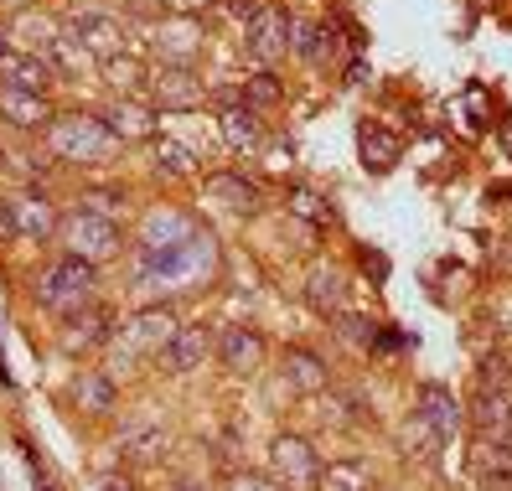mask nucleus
<instances>
[{
    "instance_id": "f257e3e1",
    "label": "nucleus",
    "mask_w": 512,
    "mask_h": 491,
    "mask_svg": "<svg viewBox=\"0 0 512 491\" xmlns=\"http://www.w3.org/2000/svg\"><path fill=\"white\" fill-rule=\"evenodd\" d=\"M94 295H99V269L73 259V254L52 259L42 269V280H37V305H42V311H52V316H63V321L78 316V311H88Z\"/></svg>"
},
{
    "instance_id": "f03ea898",
    "label": "nucleus",
    "mask_w": 512,
    "mask_h": 491,
    "mask_svg": "<svg viewBox=\"0 0 512 491\" xmlns=\"http://www.w3.org/2000/svg\"><path fill=\"white\" fill-rule=\"evenodd\" d=\"M47 145L57 161H73V166H99L109 150L119 145L99 114H52L47 125Z\"/></svg>"
},
{
    "instance_id": "7ed1b4c3",
    "label": "nucleus",
    "mask_w": 512,
    "mask_h": 491,
    "mask_svg": "<svg viewBox=\"0 0 512 491\" xmlns=\"http://www.w3.org/2000/svg\"><path fill=\"white\" fill-rule=\"evenodd\" d=\"M321 466L326 460L306 435H280L269 445V481L280 491H321Z\"/></svg>"
},
{
    "instance_id": "20e7f679",
    "label": "nucleus",
    "mask_w": 512,
    "mask_h": 491,
    "mask_svg": "<svg viewBox=\"0 0 512 491\" xmlns=\"http://www.w3.org/2000/svg\"><path fill=\"white\" fill-rule=\"evenodd\" d=\"M63 249L83 264H109L119 259V249H125V233H119V223H104V218H88V212H73V218H63Z\"/></svg>"
},
{
    "instance_id": "39448f33",
    "label": "nucleus",
    "mask_w": 512,
    "mask_h": 491,
    "mask_svg": "<svg viewBox=\"0 0 512 491\" xmlns=\"http://www.w3.org/2000/svg\"><path fill=\"white\" fill-rule=\"evenodd\" d=\"M244 52L254 63H280L290 52V11L285 6H259L244 21Z\"/></svg>"
},
{
    "instance_id": "423d86ee",
    "label": "nucleus",
    "mask_w": 512,
    "mask_h": 491,
    "mask_svg": "<svg viewBox=\"0 0 512 491\" xmlns=\"http://www.w3.org/2000/svg\"><path fill=\"white\" fill-rule=\"evenodd\" d=\"M213 352L218 362L228 367V373H254V367H264V331L259 326H223L213 336Z\"/></svg>"
},
{
    "instance_id": "0eeeda50",
    "label": "nucleus",
    "mask_w": 512,
    "mask_h": 491,
    "mask_svg": "<svg viewBox=\"0 0 512 491\" xmlns=\"http://www.w3.org/2000/svg\"><path fill=\"white\" fill-rule=\"evenodd\" d=\"M57 83L52 63L42 52H0V88H21V94H42L47 99V88Z\"/></svg>"
},
{
    "instance_id": "6e6552de",
    "label": "nucleus",
    "mask_w": 512,
    "mask_h": 491,
    "mask_svg": "<svg viewBox=\"0 0 512 491\" xmlns=\"http://www.w3.org/2000/svg\"><path fill=\"white\" fill-rule=\"evenodd\" d=\"M207 352H213V331H207V326H176V336H171L156 357H161L166 373L187 378V373H197V367L207 362Z\"/></svg>"
},
{
    "instance_id": "1a4fd4ad",
    "label": "nucleus",
    "mask_w": 512,
    "mask_h": 491,
    "mask_svg": "<svg viewBox=\"0 0 512 491\" xmlns=\"http://www.w3.org/2000/svg\"><path fill=\"white\" fill-rule=\"evenodd\" d=\"M171 336H176V311H171V305H145L140 316L125 321V347H130V357H135V352H161Z\"/></svg>"
},
{
    "instance_id": "9d476101",
    "label": "nucleus",
    "mask_w": 512,
    "mask_h": 491,
    "mask_svg": "<svg viewBox=\"0 0 512 491\" xmlns=\"http://www.w3.org/2000/svg\"><path fill=\"white\" fill-rule=\"evenodd\" d=\"M280 373H285V383H290L295 393H326V383H331L326 357L311 352V347H285V352H280Z\"/></svg>"
},
{
    "instance_id": "9b49d317",
    "label": "nucleus",
    "mask_w": 512,
    "mask_h": 491,
    "mask_svg": "<svg viewBox=\"0 0 512 491\" xmlns=\"http://www.w3.org/2000/svg\"><path fill=\"white\" fill-rule=\"evenodd\" d=\"M68 37H78L88 52L114 57V52H119V37H125V26H119L109 11H73V16H68Z\"/></svg>"
},
{
    "instance_id": "f8f14e48",
    "label": "nucleus",
    "mask_w": 512,
    "mask_h": 491,
    "mask_svg": "<svg viewBox=\"0 0 512 491\" xmlns=\"http://www.w3.org/2000/svg\"><path fill=\"white\" fill-rule=\"evenodd\" d=\"M11 218H16V238H52L57 228V202H47V192H26V197H16L11 202Z\"/></svg>"
},
{
    "instance_id": "ddd939ff",
    "label": "nucleus",
    "mask_w": 512,
    "mask_h": 491,
    "mask_svg": "<svg viewBox=\"0 0 512 491\" xmlns=\"http://www.w3.org/2000/svg\"><path fill=\"white\" fill-rule=\"evenodd\" d=\"M218 130H223L228 150H238V156H249V150H259V145H264L259 109H249L244 99H238V104H223V114H218Z\"/></svg>"
},
{
    "instance_id": "4468645a",
    "label": "nucleus",
    "mask_w": 512,
    "mask_h": 491,
    "mask_svg": "<svg viewBox=\"0 0 512 491\" xmlns=\"http://www.w3.org/2000/svg\"><path fill=\"white\" fill-rule=\"evenodd\" d=\"M306 300H311V311L326 316V321L337 316V311H347V274L331 269V264H316L306 274Z\"/></svg>"
},
{
    "instance_id": "2eb2a0df",
    "label": "nucleus",
    "mask_w": 512,
    "mask_h": 491,
    "mask_svg": "<svg viewBox=\"0 0 512 491\" xmlns=\"http://www.w3.org/2000/svg\"><path fill=\"white\" fill-rule=\"evenodd\" d=\"M0 119L16 130H47L52 125V109L42 94H21V88H0Z\"/></svg>"
},
{
    "instance_id": "dca6fc26",
    "label": "nucleus",
    "mask_w": 512,
    "mask_h": 491,
    "mask_svg": "<svg viewBox=\"0 0 512 491\" xmlns=\"http://www.w3.org/2000/svg\"><path fill=\"white\" fill-rule=\"evenodd\" d=\"M156 99L171 104V109H187V104H202V99H207V83H202L192 68L166 63V68L156 73Z\"/></svg>"
},
{
    "instance_id": "f3484780",
    "label": "nucleus",
    "mask_w": 512,
    "mask_h": 491,
    "mask_svg": "<svg viewBox=\"0 0 512 491\" xmlns=\"http://www.w3.org/2000/svg\"><path fill=\"white\" fill-rule=\"evenodd\" d=\"M114 336V316L104 311V305H88V311L68 316V331H63V347L68 352H83V347H99Z\"/></svg>"
},
{
    "instance_id": "a211bd4d",
    "label": "nucleus",
    "mask_w": 512,
    "mask_h": 491,
    "mask_svg": "<svg viewBox=\"0 0 512 491\" xmlns=\"http://www.w3.org/2000/svg\"><path fill=\"white\" fill-rule=\"evenodd\" d=\"M471 419L481 429V440H507L512 435V393H476Z\"/></svg>"
},
{
    "instance_id": "6ab92c4d",
    "label": "nucleus",
    "mask_w": 512,
    "mask_h": 491,
    "mask_svg": "<svg viewBox=\"0 0 512 491\" xmlns=\"http://www.w3.org/2000/svg\"><path fill=\"white\" fill-rule=\"evenodd\" d=\"M207 197L233 207V212H259V187L249 176H238V171H213L207 176Z\"/></svg>"
},
{
    "instance_id": "aec40b11",
    "label": "nucleus",
    "mask_w": 512,
    "mask_h": 491,
    "mask_svg": "<svg viewBox=\"0 0 512 491\" xmlns=\"http://www.w3.org/2000/svg\"><path fill=\"white\" fill-rule=\"evenodd\" d=\"M104 130L114 135V140H145V135H156V119H150L135 99H125V104H109L104 114Z\"/></svg>"
},
{
    "instance_id": "412c9836",
    "label": "nucleus",
    "mask_w": 512,
    "mask_h": 491,
    "mask_svg": "<svg viewBox=\"0 0 512 491\" xmlns=\"http://www.w3.org/2000/svg\"><path fill=\"white\" fill-rule=\"evenodd\" d=\"M419 419H425L440 440H450L461 429V404L445 388H425V393H419Z\"/></svg>"
},
{
    "instance_id": "4be33fe9",
    "label": "nucleus",
    "mask_w": 512,
    "mask_h": 491,
    "mask_svg": "<svg viewBox=\"0 0 512 491\" xmlns=\"http://www.w3.org/2000/svg\"><path fill=\"white\" fill-rule=\"evenodd\" d=\"M321 491H373V466L368 460H326L321 466Z\"/></svg>"
},
{
    "instance_id": "5701e85b",
    "label": "nucleus",
    "mask_w": 512,
    "mask_h": 491,
    "mask_svg": "<svg viewBox=\"0 0 512 491\" xmlns=\"http://www.w3.org/2000/svg\"><path fill=\"white\" fill-rule=\"evenodd\" d=\"M73 398L88 414H109L114 409V378L99 373V367H83V373L73 378Z\"/></svg>"
},
{
    "instance_id": "b1692460",
    "label": "nucleus",
    "mask_w": 512,
    "mask_h": 491,
    "mask_svg": "<svg viewBox=\"0 0 512 491\" xmlns=\"http://www.w3.org/2000/svg\"><path fill=\"white\" fill-rule=\"evenodd\" d=\"M471 466H476L481 481H512V435L507 440H481Z\"/></svg>"
},
{
    "instance_id": "393cba45",
    "label": "nucleus",
    "mask_w": 512,
    "mask_h": 491,
    "mask_svg": "<svg viewBox=\"0 0 512 491\" xmlns=\"http://www.w3.org/2000/svg\"><path fill=\"white\" fill-rule=\"evenodd\" d=\"M197 21H171L161 26V52H166V63L176 68H192V57H197Z\"/></svg>"
},
{
    "instance_id": "a878e982",
    "label": "nucleus",
    "mask_w": 512,
    "mask_h": 491,
    "mask_svg": "<svg viewBox=\"0 0 512 491\" xmlns=\"http://www.w3.org/2000/svg\"><path fill=\"white\" fill-rule=\"evenodd\" d=\"M47 63H52V73L63 78V73H83L88 63H94V52H88L78 37H68V32H57V37H47Z\"/></svg>"
},
{
    "instance_id": "bb28decb",
    "label": "nucleus",
    "mask_w": 512,
    "mask_h": 491,
    "mask_svg": "<svg viewBox=\"0 0 512 491\" xmlns=\"http://www.w3.org/2000/svg\"><path fill=\"white\" fill-rule=\"evenodd\" d=\"M357 145H363V166H368V171H388V166L399 161V140L383 135L378 125H363V130H357Z\"/></svg>"
},
{
    "instance_id": "cd10ccee",
    "label": "nucleus",
    "mask_w": 512,
    "mask_h": 491,
    "mask_svg": "<svg viewBox=\"0 0 512 491\" xmlns=\"http://www.w3.org/2000/svg\"><path fill=\"white\" fill-rule=\"evenodd\" d=\"M150 156H156V171L161 176H192L197 161H192V150L187 145H176V140H161V135H150Z\"/></svg>"
},
{
    "instance_id": "c85d7f7f",
    "label": "nucleus",
    "mask_w": 512,
    "mask_h": 491,
    "mask_svg": "<svg viewBox=\"0 0 512 491\" xmlns=\"http://www.w3.org/2000/svg\"><path fill=\"white\" fill-rule=\"evenodd\" d=\"M331 326H337V336H342L347 347H357V352H373V347H378V326H373V316L337 311V316H331Z\"/></svg>"
},
{
    "instance_id": "c756f323",
    "label": "nucleus",
    "mask_w": 512,
    "mask_h": 491,
    "mask_svg": "<svg viewBox=\"0 0 512 491\" xmlns=\"http://www.w3.org/2000/svg\"><path fill=\"white\" fill-rule=\"evenodd\" d=\"M238 94H244V104H249V109H264V104H280V99H285V88H280V78H275V73H254L244 88H238Z\"/></svg>"
},
{
    "instance_id": "7c9ffc66",
    "label": "nucleus",
    "mask_w": 512,
    "mask_h": 491,
    "mask_svg": "<svg viewBox=\"0 0 512 491\" xmlns=\"http://www.w3.org/2000/svg\"><path fill=\"white\" fill-rule=\"evenodd\" d=\"M290 212H295V218H306V223H316V228L331 223V207H326L311 187H295V192H290Z\"/></svg>"
},
{
    "instance_id": "2f4dec72",
    "label": "nucleus",
    "mask_w": 512,
    "mask_h": 491,
    "mask_svg": "<svg viewBox=\"0 0 512 491\" xmlns=\"http://www.w3.org/2000/svg\"><path fill=\"white\" fill-rule=\"evenodd\" d=\"M119 202H125V192H83V197H78V212L114 223V218H119Z\"/></svg>"
},
{
    "instance_id": "473e14b6",
    "label": "nucleus",
    "mask_w": 512,
    "mask_h": 491,
    "mask_svg": "<svg viewBox=\"0 0 512 491\" xmlns=\"http://www.w3.org/2000/svg\"><path fill=\"white\" fill-rule=\"evenodd\" d=\"M104 73H109V83L114 88H125V94H135V88H140V63H135V57H104Z\"/></svg>"
},
{
    "instance_id": "72a5a7b5",
    "label": "nucleus",
    "mask_w": 512,
    "mask_h": 491,
    "mask_svg": "<svg viewBox=\"0 0 512 491\" xmlns=\"http://www.w3.org/2000/svg\"><path fill=\"white\" fill-rule=\"evenodd\" d=\"M507 388H512L507 362L502 357H487V362H481V393H507Z\"/></svg>"
},
{
    "instance_id": "f704fd0d",
    "label": "nucleus",
    "mask_w": 512,
    "mask_h": 491,
    "mask_svg": "<svg viewBox=\"0 0 512 491\" xmlns=\"http://www.w3.org/2000/svg\"><path fill=\"white\" fill-rule=\"evenodd\" d=\"M161 445H166L161 429H130V435H125V450H130V455H140V460H150Z\"/></svg>"
},
{
    "instance_id": "c9c22d12",
    "label": "nucleus",
    "mask_w": 512,
    "mask_h": 491,
    "mask_svg": "<svg viewBox=\"0 0 512 491\" xmlns=\"http://www.w3.org/2000/svg\"><path fill=\"white\" fill-rule=\"evenodd\" d=\"M228 491H280L269 476H254V471H238V476H228Z\"/></svg>"
},
{
    "instance_id": "e433bc0d",
    "label": "nucleus",
    "mask_w": 512,
    "mask_h": 491,
    "mask_svg": "<svg viewBox=\"0 0 512 491\" xmlns=\"http://www.w3.org/2000/svg\"><path fill=\"white\" fill-rule=\"evenodd\" d=\"M16 238V218H11V202H0V243Z\"/></svg>"
},
{
    "instance_id": "4c0bfd02",
    "label": "nucleus",
    "mask_w": 512,
    "mask_h": 491,
    "mask_svg": "<svg viewBox=\"0 0 512 491\" xmlns=\"http://www.w3.org/2000/svg\"><path fill=\"white\" fill-rule=\"evenodd\" d=\"M104 491H135V481H130V476H125V481H119V476H109V481H104Z\"/></svg>"
},
{
    "instance_id": "58836bf2",
    "label": "nucleus",
    "mask_w": 512,
    "mask_h": 491,
    "mask_svg": "<svg viewBox=\"0 0 512 491\" xmlns=\"http://www.w3.org/2000/svg\"><path fill=\"white\" fill-rule=\"evenodd\" d=\"M176 491H207V486H176Z\"/></svg>"
},
{
    "instance_id": "ea45409f",
    "label": "nucleus",
    "mask_w": 512,
    "mask_h": 491,
    "mask_svg": "<svg viewBox=\"0 0 512 491\" xmlns=\"http://www.w3.org/2000/svg\"><path fill=\"white\" fill-rule=\"evenodd\" d=\"M0 52H6V32H0Z\"/></svg>"
},
{
    "instance_id": "a19ab883",
    "label": "nucleus",
    "mask_w": 512,
    "mask_h": 491,
    "mask_svg": "<svg viewBox=\"0 0 512 491\" xmlns=\"http://www.w3.org/2000/svg\"><path fill=\"white\" fill-rule=\"evenodd\" d=\"M0 367H6V362H0ZM0 378H6V373H0Z\"/></svg>"
},
{
    "instance_id": "79ce46f5",
    "label": "nucleus",
    "mask_w": 512,
    "mask_h": 491,
    "mask_svg": "<svg viewBox=\"0 0 512 491\" xmlns=\"http://www.w3.org/2000/svg\"><path fill=\"white\" fill-rule=\"evenodd\" d=\"M0 161H6V156H0Z\"/></svg>"
}]
</instances>
